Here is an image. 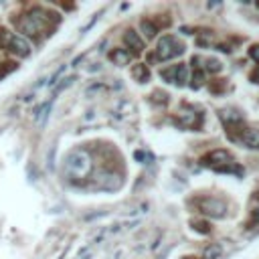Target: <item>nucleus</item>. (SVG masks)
I'll list each match as a JSON object with an SVG mask.
<instances>
[{"label": "nucleus", "instance_id": "9b49d317", "mask_svg": "<svg viewBox=\"0 0 259 259\" xmlns=\"http://www.w3.org/2000/svg\"><path fill=\"white\" fill-rule=\"evenodd\" d=\"M124 45L130 49V53L132 55H138V53H142V51H144V41L138 37V33L136 31H126L124 33Z\"/></svg>", "mask_w": 259, "mask_h": 259}, {"label": "nucleus", "instance_id": "412c9836", "mask_svg": "<svg viewBox=\"0 0 259 259\" xmlns=\"http://www.w3.org/2000/svg\"><path fill=\"white\" fill-rule=\"evenodd\" d=\"M154 95H156V101L160 103V106H164V103H168V95H166L164 91H154V93H152V97H154Z\"/></svg>", "mask_w": 259, "mask_h": 259}, {"label": "nucleus", "instance_id": "f3484780", "mask_svg": "<svg viewBox=\"0 0 259 259\" xmlns=\"http://www.w3.org/2000/svg\"><path fill=\"white\" fill-rule=\"evenodd\" d=\"M49 110H51V101L43 103V106L37 110V124H45V120L49 116Z\"/></svg>", "mask_w": 259, "mask_h": 259}, {"label": "nucleus", "instance_id": "20e7f679", "mask_svg": "<svg viewBox=\"0 0 259 259\" xmlns=\"http://www.w3.org/2000/svg\"><path fill=\"white\" fill-rule=\"evenodd\" d=\"M184 45L174 37V35H166L158 41L156 45V51L150 55V61H170V59H176L184 53Z\"/></svg>", "mask_w": 259, "mask_h": 259}, {"label": "nucleus", "instance_id": "0eeeda50", "mask_svg": "<svg viewBox=\"0 0 259 259\" xmlns=\"http://www.w3.org/2000/svg\"><path fill=\"white\" fill-rule=\"evenodd\" d=\"M160 75H162V79H166L168 83H174V85H186L190 81V71H188L186 63H178V65H172L170 69H162Z\"/></svg>", "mask_w": 259, "mask_h": 259}, {"label": "nucleus", "instance_id": "4be33fe9", "mask_svg": "<svg viewBox=\"0 0 259 259\" xmlns=\"http://www.w3.org/2000/svg\"><path fill=\"white\" fill-rule=\"evenodd\" d=\"M249 57H251L255 63H259V45H253V47L249 49Z\"/></svg>", "mask_w": 259, "mask_h": 259}, {"label": "nucleus", "instance_id": "423d86ee", "mask_svg": "<svg viewBox=\"0 0 259 259\" xmlns=\"http://www.w3.org/2000/svg\"><path fill=\"white\" fill-rule=\"evenodd\" d=\"M196 204H198V211L202 215H209V217H215V219H223L227 217V202L219 196H202V198H196Z\"/></svg>", "mask_w": 259, "mask_h": 259}, {"label": "nucleus", "instance_id": "5701e85b", "mask_svg": "<svg viewBox=\"0 0 259 259\" xmlns=\"http://www.w3.org/2000/svg\"><path fill=\"white\" fill-rule=\"evenodd\" d=\"M134 158L136 160H142L144 164L150 160V154H146V152H142V150H136V154H134Z\"/></svg>", "mask_w": 259, "mask_h": 259}, {"label": "nucleus", "instance_id": "f8f14e48", "mask_svg": "<svg viewBox=\"0 0 259 259\" xmlns=\"http://www.w3.org/2000/svg\"><path fill=\"white\" fill-rule=\"evenodd\" d=\"M110 61L114 63V65H128L130 61H132V53L130 51H126V49H114L112 53H110Z\"/></svg>", "mask_w": 259, "mask_h": 259}, {"label": "nucleus", "instance_id": "f257e3e1", "mask_svg": "<svg viewBox=\"0 0 259 259\" xmlns=\"http://www.w3.org/2000/svg\"><path fill=\"white\" fill-rule=\"evenodd\" d=\"M91 170H93V158H91L89 150H85V148H75V150H71L67 156H65L63 172H65L67 180L79 184V182H83L85 178H89Z\"/></svg>", "mask_w": 259, "mask_h": 259}, {"label": "nucleus", "instance_id": "dca6fc26", "mask_svg": "<svg viewBox=\"0 0 259 259\" xmlns=\"http://www.w3.org/2000/svg\"><path fill=\"white\" fill-rule=\"evenodd\" d=\"M190 225H192V229H194V231H198V233H204V235H209V233H211V225L206 223V221L194 219V221H192Z\"/></svg>", "mask_w": 259, "mask_h": 259}, {"label": "nucleus", "instance_id": "6e6552de", "mask_svg": "<svg viewBox=\"0 0 259 259\" xmlns=\"http://www.w3.org/2000/svg\"><path fill=\"white\" fill-rule=\"evenodd\" d=\"M231 140L243 144V146L249 148V150H259V130H257V128H247V126H243V128H239V130L231 136Z\"/></svg>", "mask_w": 259, "mask_h": 259}, {"label": "nucleus", "instance_id": "4468645a", "mask_svg": "<svg viewBox=\"0 0 259 259\" xmlns=\"http://www.w3.org/2000/svg\"><path fill=\"white\" fill-rule=\"evenodd\" d=\"M223 255V247L219 243H213V245H206L204 251H202V259H219Z\"/></svg>", "mask_w": 259, "mask_h": 259}, {"label": "nucleus", "instance_id": "2eb2a0df", "mask_svg": "<svg viewBox=\"0 0 259 259\" xmlns=\"http://www.w3.org/2000/svg\"><path fill=\"white\" fill-rule=\"evenodd\" d=\"M140 29H142V33H144V37L146 39H154L158 35V27L154 25V21H142V25H140Z\"/></svg>", "mask_w": 259, "mask_h": 259}, {"label": "nucleus", "instance_id": "aec40b11", "mask_svg": "<svg viewBox=\"0 0 259 259\" xmlns=\"http://www.w3.org/2000/svg\"><path fill=\"white\" fill-rule=\"evenodd\" d=\"M202 81H204V75H202V71L198 69V71L194 73V77H192V87H194V89H198Z\"/></svg>", "mask_w": 259, "mask_h": 259}, {"label": "nucleus", "instance_id": "a211bd4d", "mask_svg": "<svg viewBox=\"0 0 259 259\" xmlns=\"http://www.w3.org/2000/svg\"><path fill=\"white\" fill-rule=\"evenodd\" d=\"M204 63H206V65H204V69H206V71H211V73H219V71L223 69V63H221L219 59H206Z\"/></svg>", "mask_w": 259, "mask_h": 259}, {"label": "nucleus", "instance_id": "b1692460", "mask_svg": "<svg viewBox=\"0 0 259 259\" xmlns=\"http://www.w3.org/2000/svg\"><path fill=\"white\" fill-rule=\"evenodd\" d=\"M251 81H253V83H257V85H259V69H255V71H253V73H251Z\"/></svg>", "mask_w": 259, "mask_h": 259}, {"label": "nucleus", "instance_id": "1a4fd4ad", "mask_svg": "<svg viewBox=\"0 0 259 259\" xmlns=\"http://www.w3.org/2000/svg\"><path fill=\"white\" fill-rule=\"evenodd\" d=\"M202 120H204L202 112H198V110H194V108L186 106V108L178 114L176 124H178V126H182V128H186V130H198V128H200V124H202Z\"/></svg>", "mask_w": 259, "mask_h": 259}, {"label": "nucleus", "instance_id": "ddd939ff", "mask_svg": "<svg viewBox=\"0 0 259 259\" xmlns=\"http://www.w3.org/2000/svg\"><path fill=\"white\" fill-rule=\"evenodd\" d=\"M132 75H134V79L140 81V83H148V81H150V71H148V67H146L144 63H138V65L132 69Z\"/></svg>", "mask_w": 259, "mask_h": 259}, {"label": "nucleus", "instance_id": "f03ea898", "mask_svg": "<svg viewBox=\"0 0 259 259\" xmlns=\"http://www.w3.org/2000/svg\"><path fill=\"white\" fill-rule=\"evenodd\" d=\"M49 17L51 15H47L43 9H33V11H29L27 15H23V19L19 21V29H21V33H25L27 37H33V39H41V35H45V33H49L51 31V25L49 23Z\"/></svg>", "mask_w": 259, "mask_h": 259}, {"label": "nucleus", "instance_id": "7ed1b4c3", "mask_svg": "<svg viewBox=\"0 0 259 259\" xmlns=\"http://www.w3.org/2000/svg\"><path fill=\"white\" fill-rule=\"evenodd\" d=\"M200 162L204 166H211V168L219 170V172H229V174H239V176L243 174V168H239L235 164L231 152H227V150H213L206 154Z\"/></svg>", "mask_w": 259, "mask_h": 259}, {"label": "nucleus", "instance_id": "6ab92c4d", "mask_svg": "<svg viewBox=\"0 0 259 259\" xmlns=\"http://www.w3.org/2000/svg\"><path fill=\"white\" fill-rule=\"evenodd\" d=\"M73 81H75V77H65V79H63V81H61V83L55 87V91H53V97H57L61 91H65V89H67V87H69Z\"/></svg>", "mask_w": 259, "mask_h": 259}, {"label": "nucleus", "instance_id": "39448f33", "mask_svg": "<svg viewBox=\"0 0 259 259\" xmlns=\"http://www.w3.org/2000/svg\"><path fill=\"white\" fill-rule=\"evenodd\" d=\"M0 47H3L5 51H9V53H15L17 57H29L33 53L31 49V43L17 35V33H11L7 29H0Z\"/></svg>", "mask_w": 259, "mask_h": 259}, {"label": "nucleus", "instance_id": "9d476101", "mask_svg": "<svg viewBox=\"0 0 259 259\" xmlns=\"http://www.w3.org/2000/svg\"><path fill=\"white\" fill-rule=\"evenodd\" d=\"M122 184H124L122 174H118V172H106V174H99V178H97V182H95V186H93V188L114 192V190L122 188Z\"/></svg>", "mask_w": 259, "mask_h": 259}]
</instances>
